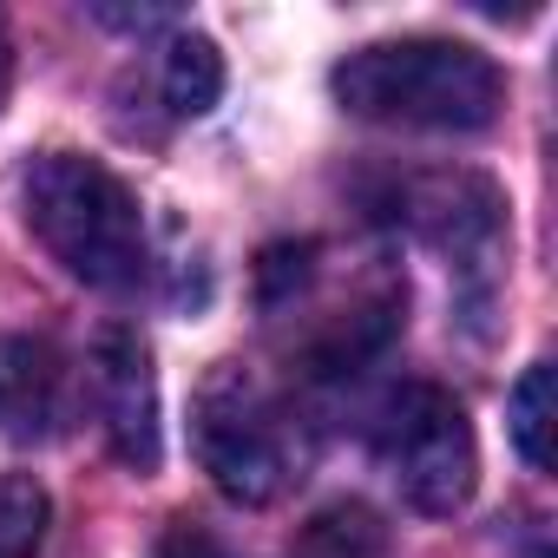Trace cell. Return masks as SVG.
<instances>
[{"label": "cell", "instance_id": "obj_6", "mask_svg": "<svg viewBox=\"0 0 558 558\" xmlns=\"http://www.w3.org/2000/svg\"><path fill=\"white\" fill-rule=\"evenodd\" d=\"M93 408L106 427V447L132 466L151 473L158 466V375H151V349L132 329H106L93 342Z\"/></svg>", "mask_w": 558, "mask_h": 558}, {"label": "cell", "instance_id": "obj_8", "mask_svg": "<svg viewBox=\"0 0 558 558\" xmlns=\"http://www.w3.org/2000/svg\"><path fill=\"white\" fill-rule=\"evenodd\" d=\"M158 93L178 119H197L217 106L223 93V53L204 40V34H171L165 40V60H158Z\"/></svg>", "mask_w": 558, "mask_h": 558}, {"label": "cell", "instance_id": "obj_7", "mask_svg": "<svg viewBox=\"0 0 558 558\" xmlns=\"http://www.w3.org/2000/svg\"><path fill=\"white\" fill-rule=\"evenodd\" d=\"M66 408V368L53 342L8 336L0 342V434L8 440H47Z\"/></svg>", "mask_w": 558, "mask_h": 558}, {"label": "cell", "instance_id": "obj_10", "mask_svg": "<svg viewBox=\"0 0 558 558\" xmlns=\"http://www.w3.org/2000/svg\"><path fill=\"white\" fill-rule=\"evenodd\" d=\"M53 499L34 473H0V558H34L47 538Z\"/></svg>", "mask_w": 558, "mask_h": 558}, {"label": "cell", "instance_id": "obj_3", "mask_svg": "<svg viewBox=\"0 0 558 558\" xmlns=\"http://www.w3.org/2000/svg\"><path fill=\"white\" fill-rule=\"evenodd\" d=\"M197 460L210 486L236 506H269L283 499L303 473V440L290 408L276 401V388L236 362H217L197 388V421H191Z\"/></svg>", "mask_w": 558, "mask_h": 558}, {"label": "cell", "instance_id": "obj_13", "mask_svg": "<svg viewBox=\"0 0 558 558\" xmlns=\"http://www.w3.org/2000/svg\"><path fill=\"white\" fill-rule=\"evenodd\" d=\"M8 86H14V34L0 21V106H8Z\"/></svg>", "mask_w": 558, "mask_h": 558}, {"label": "cell", "instance_id": "obj_12", "mask_svg": "<svg viewBox=\"0 0 558 558\" xmlns=\"http://www.w3.org/2000/svg\"><path fill=\"white\" fill-rule=\"evenodd\" d=\"M151 558H230V551H223V545H217V538H210L204 525L178 519V525H171V532L158 538V551H151Z\"/></svg>", "mask_w": 558, "mask_h": 558}, {"label": "cell", "instance_id": "obj_5", "mask_svg": "<svg viewBox=\"0 0 558 558\" xmlns=\"http://www.w3.org/2000/svg\"><path fill=\"white\" fill-rule=\"evenodd\" d=\"M401 204H408L401 217L460 276L466 303L486 310L493 290H499V276H506V197L480 171H434V178H414L401 191Z\"/></svg>", "mask_w": 558, "mask_h": 558}, {"label": "cell", "instance_id": "obj_1", "mask_svg": "<svg viewBox=\"0 0 558 558\" xmlns=\"http://www.w3.org/2000/svg\"><path fill=\"white\" fill-rule=\"evenodd\" d=\"M329 86L342 112L408 132H480L506 99L499 66L466 40H381L349 53Z\"/></svg>", "mask_w": 558, "mask_h": 558}, {"label": "cell", "instance_id": "obj_11", "mask_svg": "<svg viewBox=\"0 0 558 558\" xmlns=\"http://www.w3.org/2000/svg\"><path fill=\"white\" fill-rule=\"evenodd\" d=\"M512 447L532 473H551V362H532L512 388Z\"/></svg>", "mask_w": 558, "mask_h": 558}, {"label": "cell", "instance_id": "obj_4", "mask_svg": "<svg viewBox=\"0 0 558 558\" xmlns=\"http://www.w3.org/2000/svg\"><path fill=\"white\" fill-rule=\"evenodd\" d=\"M375 453L414 512H460L480 486V447H473L466 408L434 381H408L381 408Z\"/></svg>", "mask_w": 558, "mask_h": 558}, {"label": "cell", "instance_id": "obj_9", "mask_svg": "<svg viewBox=\"0 0 558 558\" xmlns=\"http://www.w3.org/2000/svg\"><path fill=\"white\" fill-rule=\"evenodd\" d=\"M381 551H388V525L362 499H342V506H323L296 532V551L290 558H381Z\"/></svg>", "mask_w": 558, "mask_h": 558}, {"label": "cell", "instance_id": "obj_2", "mask_svg": "<svg viewBox=\"0 0 558 558\" xmlns=\"http://www.w3.org/2000/svg\"><path fill=\"white\" fill-rule=\"evenodd\" d=\"M27 230L40 250L93 290H132L145 276V217L138 197L80 151H47L27 171Z\"/></svg>", "mask_w": 558, "mask_h": 558}]
</instances>
